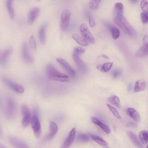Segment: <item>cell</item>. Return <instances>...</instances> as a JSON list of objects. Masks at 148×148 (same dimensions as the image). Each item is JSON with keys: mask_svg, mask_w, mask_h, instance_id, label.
Masks as SVG:
<instances>
[{"mask_svg": "<svg viewBox=\"0 0 148 148\" xmlns=\"http://www.w3.org/2000/svg\"><path fill=\"white\" fill-rule=\"evenodd\" d=\"M46 71L47 76L49 79L63 82L69 81L68 75L59 72L55 67L51 64L47 65Z\"/></svg>", "mask_w": 148, "mask_h": 148, "instance_id": "6da1fadb", "label": "cell"}, {"mask_svg": "<svg viewBox=\"0 0 148 148\" xmlns=\"http://www.w3.org/2000/svg\"><path fill=\"white\" fill-rule=\"evenodd\" d=\"M113 20L114 22L127 34L131 35L133 33V28L123 16L119 17H114Z\"/></svg>", "mask_w": 148, "mask_h": 148, "instance_id": "7a4b0ae2", "label": "cell"}, {"mask_svg": "<svg viewBox=\"0 0 148 148\" xmlns=\"http://www.w3.org/2000/svg\"><path fill=\"white\" fill-rule=\"evenodd\" d=\"M21 109L23 116L22 126L23 128H25L27 127L31 123L32 118L29 111L25 105H22Z\"/></svg>", "mask_w": 148, "mask_h": 148, "instance_id": "3957f363", "label": "cell"}, {"mask_svg": "<svg viewBox=\"0 0 148 148\" xmlns=\"http://www.w3.org/2000/svg\"><path fill=\"white\" fill-rule=\"evenodd\" d=\"M2 80L8 87L14 92L19 94L24 92V88L21 85L14 83L5 77H3Z\"/></svg>", "mask_w": 148, "mask_h": 148, "instance_id": "277c9868", "label": "cell"}, {"mask_svg": "<svg viewBox=\"0 0 148 148\" xmlns=\"http://www.w3.org/2000/svg\"><path fill=\"white\" fill-rule=\"evenodd\" d=\"M71 16V12L68 10H66L62 13L60 19V27L63 31L66 30L68 27Z\"/></svg>", "mask_w": 148, "mask_h": 148, "instance_id": "5b68a950", "label": "cell"}, {"mask_svg": "<svg viewBox=\"0 0 148 148\" xmlns=\"http://www.w3.org/2000/svg\"><path fill=\"white\" fill-rule=\"evenodd\" d=\"M22 56L24 62L28 64L32 63L33 59L28 49L26 42L24 41L22 45Z\"/></svg>", "mask_w": 148, "mask_h": 148, "instance_id": "8992f818", "label": "cell"}, {"mask_svg": "<svg viewBox=\"0 0 148 148\" xmlns=\"http://www.w3.org/2000/svg\"><path fill=\"white\" fill-rule=\"evenodd\" d=\"M31 123L35 136L38 138L41 135V127L38 118L36 115L34 116L32 118Z\"/></svg>", "mask_w": 148, "mask_h": 148, "instance_id": "52a82bcc", "label": "cell"}, {"mask_svg": "<svg viewBox=\"0 0 148 148\" xmlns=\"http://www.w3.org/2000/svg\"><path fill=\"white\" fill-rule=\"evenodd\" d=\"M80 31L83 38L91 43H94L95 41L93 37L88 29V27L85 24H82L80 27Z\"/></svg>", "mask_w": 148, "mask_h": 148, "instance_id": "ba28073f", "label": "cell"}, {"mask_svg": "<svg viewBox=\"0 0 148 148\" xmlns=\"http://www.w3.org/2000/svg\"><path fill=\"white\" fill-rule=\"evenodd\" d=\"M13 51L11 47H8L5 49H0V64L5 65L7 60Z\"/></svg>", "mask_w": 148, "mask_h": 148, "instance_id": "9c48e42d", "label": "cell"}, {"mask_svg": "<svg viewBox=\"0 0 148 148\" xmlns=\"http://www.w3.org/2000/svg\"><path fill=\"white\" fill-rule=\"evenodd\" d=\"M56 61L64 68L70 76L72 77H74L75 76V71L66 61L60 58H57Z\"/></svg>", "mask_w": 148, "mask_h": 148, "instance_id": "30bf717a", "label": "cell"}, {"mask_svg": "<svg viewBox=\"0 0 148 148\" xmlns=\"http://www.w3.org/2000/svg\"><path fill=\"white\" fill-rule=\"evenodd\" d=\"M40 9L35 7L32 8L29 11L28 15V22L29 25L32 24L39 16Z\"/></svg>", "mask_w": 148, "mask_h": 148, "instance_id": "8fae6325", "label": "cell"}, {"mask_svg": "<svg viewBox=\"0 0 148 148\" xmlns=\"http://www.w3.org/2000/svg\"><path fill=\"white\" fill-rule=\"evenodd\" d=\"M76 129L73 128L68 136L60 148H69L73 143L75 137Z\"/></svg>", "mask_w": 148, "mask_h": 148, "instance_id": "7c38bea8", "label": "cell"}, {"mask_svg": "<svg viewBox=\"0 0 148 148\" xmlns=\"http://www.w3.org/2000/svg\"><path fill=\"white\" fill-rule=\"evenodd\" d=\"M72 57L75 64L80 71L83 73L86 72L87 69L86 66L78 55L74 53L72 55Z\"/></svg>", "mask_w": 148, "mask_h": 148, "instance_id": "4fadbf2b", "label": "cell"}, {"mask_svg": "<svg viewBox=\"0 0 148 148\" xmlns=\"http://www.w3.org/2000/svg\"><path fill=\"white\" fill-rule=\"evenodd\" d=\"M127 114L134 121L137 122L140 121V116L139 113L134 108H128L126 110Z\"/></svg>", "mask_w": 148, "mask_h": 148, "instance_id": "5bb4252c", "label": "cell"}, {"mask_svg": "<svg viewBox=\"0 0 148 148\" xmlns=\"http://www.w3.org/2000/svg\"><path fill=\"white\" fill-rule=\"evenodd\" d=\"M91 120L93 123L99 127L106 133L109 134L110 133L111 130L110 128L103 123L97 118L95 117H92Z\"/></svg>", "mask_w": 148, "mask_h": 148, "instance_id": "9a60e30c", "label": "cell"}, {"mask_svg": "<svg viewBox=\"0 0 148 148\" xmlns=\"http://www.w3.org/2000/svg\"><path fill=\"white\" fill-rule=\"evenodd\" d=\"M148 54V43L144 44L137 51L136 53V57L143 58L146 56Z\"/></svg>", "mask_w": 148, "mask_h": 148, "instance_id": "2e32d148", "label": "cell"}, {"mask_svg": "<svg viewBox=\"0 0 148 148\" xmlns=\"http://www.w3.org/2000/svg\"><path fill=\"white\" fill-rule=\"evenodd\" d=\"M13 1L8 0L6 1L5 5L9 16L11 19H13L15 16V12L13 5Z\"/></svg>", "mask_w": 148, "mask_h": 148, "instance_id": "e0dca14e", "label": "cell"}, {"mask_svg": "<svg viewBox=\"0 0 148 148\" xmlns=\"http://www.w3.org/2000/svg\"><path fill=\"white\" fill-rule=\"evenodd\" d=\"M123 6L120 3H116L114 7V14L115 17H119L123 16Z\"/></svg>", "mask_w": 148, "mask_h": 148, "instance_id": "ac0fdd59", "label": "cell"}, {"mask_svg": "<svg viewBox=\"0 0 148 148\" xmlns=\"http://www.w3.org/2000/svg\"><path fill=\"white\" fill-rule=\"evenodd\" d=\"M88 135L92 139L100 145L106 146L108 145L107 143L101 137L91 133L88 134Z\"/></svg>", "mask_w": 148, "mask_h": 148, "instance_id": "d6986e66", "label": "cell"}, {"mask_svg": "<svg viewBox=\"0 0 148 148\" xmlns=\"http://www.w3.org/2000/svg\"><path fill=\"white\" fill-rule=\"evenodd\" d=\"M46 25H43L40 28L38 31V38L40 42L44 44L46 41L45 31Z\"/></svg>", "mask_w": 148, "mask_h": 148, "instance_id": "ffe728a7", "label": "cell"}, {"mask_svg": "<svg viewBox=\"0 0 148 148\" xmlns=\"http://www.w3.org/2000/svg\"><path fill=\"white\" fill-rule=\"evenodd\" d=\"M50 133L47 136V138L49 139H51L57 133L58 131V127L56 124L51 121L50 123Z\"/></svg>", "mask_w": 148, "mask_h": 148, "instance_id": "44dd1931", "label": "cell"}, {"mask_svg": "<svg viewBox=\"0 0 148 148\" xmlns=\"http://www.w3.org/2000/svg\"><path fill=\"white\" fill-rule=\"evenodd\" d=\"M72 38L78 44L82 46H85L88 45V42L78 34H73Z\"/></svg>", "mask_w": 148, "mask_h": 148, "instance_id": "7402d4cb", "label": "cell"}, {"mask_svg": "<svg viewBox=\"0 0 148 148\" xmlns=\"http://www.w3.org/2000/svg\"><path fill=\"white\" fill-rule=\"evenodd\" d=\"M128 135L133 143L139 147H142V144L136 135L132 132H128Z\"/></svg>", "mask_w": 148, "mask_h": 148, "instance_id": "603a6c76", "label": "cell"}, {"mask_svg": "<svg viewBox=\"0 0 148 148\" xmlns=\"http://www.w3.org/2000/svg\"><path fill=\"white\" fill-rule=\"evenodd\" d=\"M146 82L143 81H138L136 82L134 91L135 92H138L143 90L146 87Z\"/></svg>", "mask_w": 148, "mask_h": 148, "instance_id": "cb8c5ba5", "label": "cell"}, {"mask_svg": "<svg viewBox=\"0 0 148 148\" xmlns=\"http://www.w3.org/2000/svg\"><path fill=\"white\" fill-rule=\"evenodd\" d=\"M15 110L14 102L11 98L9 97L7 100V111L10 113H12Z\"/></svg>", "mask_w": 148, "mask_h": 148, "instance_id": "d4e9b609", "label": "cell"}, {"mask_svg": "<svg viewBox=\"0 0 148 148\" xmlns=\"http://www.w3.org/2000/svg\"><path fill=\"white\" fill-rule=\"evenodd\" d=\"M148 132L145 130H143L140 131L139 134L140 141L142 143L145 145L147 143Z\"/></svg>", "mask_w": 148, "mask_h": 148, "instance_id": "484cf974", "label": "cell"}, {"mask_svg": "<svg viewBox=\"0 0 148 148\" xmlns=\"http://www.w3.org/2000/svg\"><path fill=\"white\" fill-rule=\"evenodd\" d=\"M109 101L112 104L116 106L119 108L121 107L120 104L119 99L116 96L113 95L111 96L108 99Z\"/></svg>", "mask_w": 148, "mask_h": 148, "instance_id": "4316f807", "label": "cell"}, {"mask_svg": "<svg viewBox=\"0 0 148 148\" xmlns=\"http://www.w3.org/2000/svg\"><path fill=\"white\" fill-rule=\"evenodd\" d=\"M110 30L113 38L114 39H116L119 37L120 32L118 29L114 27H110Z\"/></svg>", "mask_w": 148, "mask_h": 148, "instance_id": "83f0119b", "label": "cell"}, {"mask_svg": "<svg viewBox=\"0 0 148 148\" xmlns=\"http://www.w3.org/2000/svg\"><path fill=\"white\" fill-rule=\"evenodd\" d=\"M101 0H92L89 2V5L90 8L92 10H96L99 7Z\"/></svg>", "mask_w": 148, "mask_h": 148, "instance_id": "f1b7e54d", "label": "cell"}, {"mask_svg": "<svg viewBox=\"0 0 148 148\" xmlns=\"http://www.w3.org/2000/svg\"><path fill=\"white\" fill-rule=\"evenodd\" d=\"M112 62H107L101 65V71L106 72L109 71L112 68L113 65Z\"/></svg>", "mask_w": 148, "mask_h": 148, "instance_id": "f546056e", "label": "cell"}, {"mask_svg": "<svg viewBox=\"0 0 148 148\" xmlns=\"http://www.w3.org/2000/svg\"><path fill=\"white\" fill-rule=\"evenodd\" d=\"M148 1L147 0H142L140 2V6L141 8L145 13L147 15L148 14Z\"/></svg>", "mask_w": 148, "mask_h": 148, "instance_id": "4dcf8cb0", "label": "cell"}, {"mask_svg": "<svg viewBox=\"0 0 148 148\" xmlns=\"http://www.w3.org/2000/svg\"><path fill=\"white\" fill-rule=\"evenodd\" d=\"M29 43L31 49L34 50H36V42L34 37L33 35H31L29 38Z\"/></svg>", "mask_w": 148, "mask_h": 148, "instance_id": "1f68e13d", "label": "cell"}, {"mask_svg": "<svg viewBox=\"0 0 148 148\" xmlns=\"http://www.w3.org/2000/svg\"><path fill=\"white\" fill-rule=\"evenodd\" d=\"M107 105L108 108L115 116L119 119H121V116H120L118 112L116 109L109 104H107Z\"/></svg>", "mask_w": 148, "mask_h": 148, "instance_id": "d6a6232c", "label": "cell"}, {"mask_svg": "<svg viewBox=\"0 0 148 148\" xmlns=\"http://www.w3.org/2000/svg\"><path fill=\"white\" fill-rule=\"evenodd\" d=\"M85 51V49L81 47H75L74 49V54L77 55L84 53Z\"/></svg>", "mask_w": 148, "mask_h": 148, "instance_id": "836d02e7", "label": "cell"}, {"mask_svg": "<svg viewBox=\"0 0 148 148\" xmlns=\"http://www.w3.org/2000/svg\"><path fill=\"white\" fill-rule=\"evenodd\" d=\"M78 137L79 140L82 142H87L89 140V137L87 135L84 134L82 133L79 134Z\"/></svg>", "mask_w": 148, "mask_h": 148, "instance_id": "e575fe53", "label": "cell"}, {"mask_svg": "<svg viewBox=\"0 0 148 148\" xmlns=\"http://www.w3.org/2000/svg\"><path fill=\"white\" fill-rule=\"evenodd\" d=\"M140 18L142 22L145 24H147L148 22V17L147 15L144 13H141Z\"/></svg>", "mask_w": 148, "mask_h": 148, "instance_id": "d590c367", "label": "cell"}, {"mask_svg": "<svg viewBox=\"0 0 148 148\" xmlns=\"http://www.w3.org/2000/svg\"><path fill=\"white\" fill-rule=\"evenodd\" d=\"M88 21L91 27H93L96 25V22L93 16H89Z\"/></svg>", "mask_w": 148, "mask_h": 148, "instance_id": "8d00e7d4", "label": "cell"}, {"mask_svg": "<svg viewBox=\"0 0 148 148\" xmlns=\"http://www.w3.org/2000/svg\"><path fill=\"white\" fill-rule=\"evenodd\" d=\"M121 73V71L119 70H115L112 73V77L114 78H116L120 75Z\"/></svg>", "mask_w": 148, "mask_h": 148, "instance_id": "74e56055", "label": "cell"}, {"mask_svg": "<svg viewBox=\"0 0 148 148\" xmlns=\"http://www.w3.org/2000/svg\"><path fill=\"white\" fill-rule=\"evenodd\" d=\"M127 125L128 127H138V124L136 122L132 121L128 122Z\"/></svg>", "mask_w": 148, "mask_h": 148, "instance_id": "f35d334b", "label": "cell"}, {"mask_svg": "<svg viewBox=\"0 0 148 148\" xmlns=\"http://www.w3.org/2000/svg\"><path fill=\"white\" fill-rule=\"evenodd\" d=\"M148 38H147V36L145 35V36L143 38V43H147V40Z\"/></svg>", "mask_w": 148, "mask_h": 148, "instance_id": "ab89813d", "label": "cell"}, {"mask_svg": "<svg viewBox=\"0 0 148 148\" xmlns=\"http://www.w3.org/2000/svg\"><path fill=\"white\" fill-rule=\"evenodd\" d=\"M96 68L99 70L101 71V65H97L96 66Z\"/></svg>", "mask_w": 148, "mask_h": 148, "instance_id": "60d3db41", "label": "cell"}, {"mask_svg": "<svg viewBox=\"0 0 148 148\" xmlns=\"http://www.w3.org/2000/svg\"><path fill=\"white\" fill-rule=\"evenodd\" d=\"M102 56L103 58H105L107 60H109V57L106 55L105 54H103Z\"/></svg>", "mask_w": 148, "mask_h": 148, "instance_id": "b9f144b4", "label": "cell"}, {"mask_svg": "<svg viewBox=\"0 0 148 148\" xmlns=\"http://www.w3.org/2000/svg\"><path fill=\"white\" fill-rule=\"evenodd\" d=\"M130 1H131V2H132L133 3H136L138 1L137 0H130Z\"/></svg>", "mask_w": 148, "mask_h": 148, "instance_id": "7bdbcfd3", "label": "cell"}, {"mask_svg": "<svg viewBox=\"0 0 148 148\" xmlns=\"http://www.w3.org/2000/svg\"><path fill=\"white\" fill-rule=\"evenodd\" d=\"M0 148H7L5 147V146H0Z\"/></svg>", "mask_w": 148, "mask_h": 148, "instance_id": "ee69618b", "label": "cell"}, {"mask_svg": "<svg viewBox=\"0 0 148 148\" xmlns=\"http://www.w3.org/2000/svg\"></svg>", "mask_w": 148, "mask_h": 148, "instance_id": "f6af8a7d", "label": "cell"}, {"mask_svg": "<svg viewBox=\"0 0 148 148\" xmlns=\"http://www.w3.org/2000/svg\"></svg>", "mask_w": 148, "mask_h": 148, "instance_id": "bcb514c9", "label": "cell"}]
</instances>
